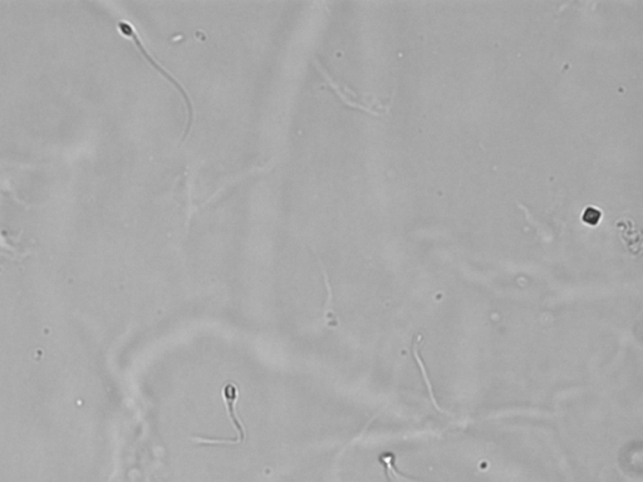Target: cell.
<instances>
[{
    "instance_id": "6da1fadb",
    "label": "cell",
    "mask_w": 643,
    "mask_h": 482,
    "mask_svg": "<svg viewBox=\"0 0 643 482\" xmlns=\"http://www.w3.org/2000/svg\"><path fill=\"white\" fill-rule=\"evenodd\" d=\"M117 31H118V33H120L122 37L131 40L136 48L138 49V51H140L142 58L145 59L148 65H151V67H152L154 70H156V71L160 73L164 79H166L168 83L171 84L175 90L179 92V95H180L182 103H184V107H185L187 113L186 124H185V127H184V134L181 136V142L184 143V142L186 141L187 138H189L190 134H191V127H193V98L190 96V93L187 92L186 88L184 87V84L181 83L180 81L175 77L173 73H170L164 65H161L160 63L154 59V56L148 51L146 45H143L142 39L140 38L138 33L136 32V29L132 24H129V22H126V20H120V22L117 23Z\"/></svg>"
},
{
    "instance_id": "7a4b0ae2",
    "label": "cell",
    "mask_w": 643,
    "mask_h": 482,
    "mask_svg": "<svg viewBox=\"0 0 643 482\" xmlns=\"http://www.w3.org/2000/svg\"><path fill=\"white\" fill-rule=\"evenodd\" d=\"M313 65H315V68H317V71L321 73L322 77L324 78L326 84L328 86L331 90L335 92L337 96L340 97V99H341L342 102L344 103L346 106H348V107H352V109H357V110L366 111V112H372V111L370 110L367 106H365L363 103L360 102V101L356 98V95H354L352 90H348V88H346V87H343V86H341V84L338 83L335 79H333V78L331 77V76H329L328 72H327V70H326L324 67H322V65L319 63V61H318V59H315V61H313Z\"/></svg>"
},
{
    "instance_id": "3957f363",
    "label": "cell",
    "mask_w": 643,
    "mask_h": 482,
    "mask_svg": "<svg viewBox=\"0 0 643 482\" xmlns=\"http://www.w3.org/2000/svg\"><path fill=\"white\" fill-rule=\"evenodd\" d=\"M221 396L224 399V403L228 407V411H229L228 413H229V417L232 419V426L239 432L238 442H241V441H244L245 428L244 424L241 422V419L238 417V413L235 411V405H237L239 399L238 386H235L232 382L226 383L225 386L223 387Z\"/></svg>"
},
{
    "instance_id": "277c9868",
    "label": "cell",
    "mask_w": 643,
    "mask_h": 482,
    "mask_svg": "<svg viewBox=\"0 0 643 482\" xmlns=\"http://www.w3.org/2000/svg\"><path fill=\"white\" fill-rule=\"evenodd\" d=\"M601 219H602V212L596 207H587L582 215L583 223L588 225H597Z\"/></svg>"
}]
</instances>
